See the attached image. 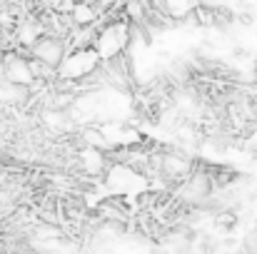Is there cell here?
I'll use <instances>...</instances> for the list:
<instances>
[{
    "mask_svg": "<svg viewBox=\"0 0 257 254\" xmlns=\"http://www.w3.org/2000/svg\"><path fill=\"white\" fill-rule=\"evenodd\" d=\"M217 224H220V227H225V229L235 227V214H232V212H222V214L217 217Z\"/></svg>",
    "mask_w": 257,
    "mask_h": 254,
    "instance_id": "1",
    "label": "cell"
}]
</instances>
